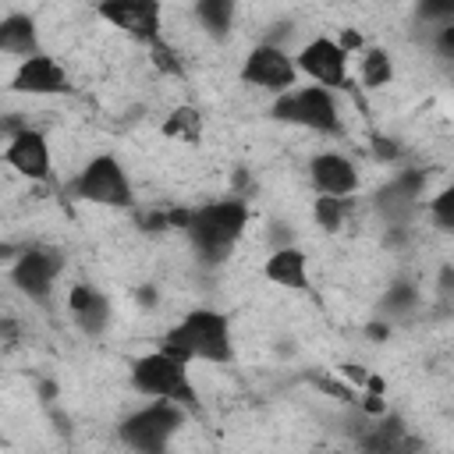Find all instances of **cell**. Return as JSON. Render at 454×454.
I'll return each mask as SVG.
<instances>
[{
  "instance_id": "obj_1",
  "label": "cell",
  "mask_w": 454,
  "mask_h": 454,
  "mask_svg": "<svg viewBox=\"0 0 454 454\" xmlns=\"http://www.w3.org/2000/svg\"><path fill=\"white\" fill-rule=\"evenodd\" d=\"M160 351L181 358V362H206V365H223L234 355L231 340V319L227 312L216 309H192L184 312L160 340Z\"/></svg>"
},
{
  "instance_id": "obj_2",
  "label": "cell",
  "mask_w": 454,
  "mask_h": 454,
  "mask_svg": "<svg viewBox=\"0 0 454 454\" xmlns=\"http://www.w3.org/2000/svg\"><path fill=\"white\" fill-rule=\"evenodd\" d=\"M248 216L252 213L241 199H216V202L188 209L181 231L188 234V241L202 262H223L245 238Z\"/></svg>"
},
{
  "instance_id": "obj_3",
  "label": "cell",
  "mask_w": 454,
  "mask_h": 454,
  "mask_svg": "<svg viewBox=\"0 0 454 454\" xmlns=\"http://www.w3.org/2000/svg\"><path fill=\"white\" fill-rule=\"evenodd\" d=\"M67 192L78 202H92V206H106V209H131L135 206L131 177H128L124 163L110 153H99V156L85 160L78 167V174L71 177Z\"/></svg>"
},
{
  "instance_id": "obj_4",
  "label": "cell",
  "mask_w": 454,
  "mask_h": 454,
  "mask_svg": "<svg viewBox=\"0 0 454 454\" xmlns=\"http://www.w3.org/2000/svg\"><path fill=\"white\" fill-rule=\"evenodd\" d=\"M131 387L153 401H170V404H195L199 394L188 376V362L167 355V351H149L131 362Z\"/></svg>"
},
{
  "instance_id": "obj_5",
  "label": "cell",
  "mask_w": 454,
  "mask_h": 454,
  "mask_svg": "<svg viewBox=\"0 0 454 454\" xmlns=\"http://www.w3.org/2000/svg\"><path fill=\"white\" fill-rule=\"evenodd\" d=\"M273 117L316 135H340L344 121H340V106L333 99L330 89L319 85H301V89H287L284 96L273 99Z\"/></svg>"
},
{
  "instance_id": "obj_6",
  "label": "cell",
  "mask_w": 454,
  "mask_h": 454,
  "mask_svg": "<svg viewBox=\"0 0 454 454\" xmlns=\"http://www.w3.org/2000/svg\"><path fill=\"white\" fill-rule=\"evenodd\" d=\"M184 422V411L181 404H170V401H149L145 408L131 411L121 426H117V436L121 443L131 450V454H167L174 433L181 429Z\"/></svg>"
},
{
  "instance_id": "obj_7",
  "label": "cell",
  "mask_w": 454,
  "mask_h": 454,
  "mask_svg": "<svg viewBox=\"0 0 454 454\" xmlns=\"http://www.w3.org/2000/svg\"><path fill=\"white\" fill-rule=\"evenodd\" d=\"M294 78H298V67H294V57L277 46V43H259L245 53V64H241V82L245 85H255L262 92H273V96H284L287 89H294Z\"/></svg>"
},
{
  "instance_id": "obj_8",
  "label": "cell",
  "mask_w": 454,
  "mask_h": 454,
  "mask_svg": "<svg viewBox=\"0 0 454 454\" xmlns=\"http://www.w3.org/2000/svg\"><path fill=\"white\" fill-rule=\"evenodd\" d=\"M11 92L46 99V96H67V92H74V85H71L67 67L57 57L32 53V57L18 60V67L11 71Z\"/></svg>"
},
{
  "instance_id": "obj_9",
  "label": "cell",
  "mask_w": 454,
  "mask_h": 454,
  "mask_svg": "<svg viewBox=\"0 0 454 454\" xmlns=\"http://www.w3.org/2000/svg\"><path fill=\"white\" fill-rule=\"evenodd\" d=\"M99 18L106 25H114L117 32H124L128 39L153 46L156 39H163V7L153 0H114V4H99Z\"/></svg>"
},
{
  "instance_id": "obj_10",
  "label": "cell",
  "mask_w": 454,
  "mask_h": 454,
  "mask_svg": "<svg viewBox=\"0 0 454 454\" xmlns=\"http://www.w3.org/2000/svg\"><path fill=\"white\" fill-rule=\"evenodd\" d=\"M0 160H4L18 177H25V181H50V174H53V149H50V138H46L39 128H25V124H21V128L7 138Z\"/></svg>"
},
{
  "instance_id": "obj_11",
  "label": "cell",
  "mask_w": 454,
  "mask_h": 454,
  "mask_svg": "<svg viewBox=\"0 0 454 454\" xmlns=\"http://www.w3.org/2000/svg\"><path fill=\"white\" fill-rule=\"evenodd\" d=\"M60 277V252L53 248H25L11 262V284L28 301H46Z\"/></svg>"
},
{
  "instance_id": "obj_12",
  "label": "cell",
  "mask_w": 454,
  "mask_h": 454,
  "mask_svg": "<svg viewBox=\"0 0 454 454\" xmlns=\"http://www.w3.org/2000/svg\"><path fill=\"white\" fill-rule=\"evenodd\" d=\"M294 67L301 74H309L319 89L348 85V50L330 35H316L312 43H305L294 57Z\"/></svg>"
},
{
  "instance_id": "obj_13",
  "label": "cell",
  "mask_w": 454,
  "mask_h": 454,
  "mask_svg": "<svg viewBox=\"0 0 454 454\" xmlns=\"http://www.w3.org/2000/svg\"><path fill=\"white\" fill-rule=\"evenodd\" d=\"M309 177H312L316 192L330 195V199H351L362 181L355 160L344 153H316L309 163Z\"/></svg>"
},
{
  "instance_id": "obj_14",
  "label": "cell",
  "mask_w": 454,
  "mask_h": 454,
  "mask_svg": "<svg viewBox=\"0 0 454 454\" xmlns=\"http://www.w3.org/2000/svg\"><path fill=\"white\" fill-rule=\"evenodd\" d=\"M262 277L277 287H287V291H305L309 287V255L294 245H280L266 255L262 262Z\"/></svg>"
},
{
  "instance_id": "obj_15",
  "label": "cell",
  "mask_w": 454,
  "mask_h": 454,
  "mask_svg": "<svg viewBox=\"0 0 454 454\" xmlns=\"http://www.w3.org/2000/svg\"><path fill=\"white\" fill-rule=\"evenodd\" d=\"M67 312L85 333H103L110 323V301L92 284H74L67 291Z\"/></svg>"
},
{
  "instance_id": "obj_16",
  "label": "cell",
  "mask_w": 454,
  "mask_h": 454,
  "mask_svg": "<svg viewBox=\"0 0 454 454\" xmlns=\"http://www.w3.org/2000/svg\"><path fill=\"white\" fill-rule=\"evenodd\" d=\"M39 53V28L28 14H4L0 18V57H32Z\"/></svg>"
},
{
  "instance_id": "obj_17",
  "label": "cell",
  "mask_w": 454,
  "mask_h": 454,
  "mask_svg": "<svg viewBox=\"0 0 454 454\" xmlns=\"http://www.w3.org/2000/svg\"><path fill=\"white\" fill-rule=\"evenodd\" d=\"M163 135L167 138H177V142H199L202 138V114L195 106L170 110V117L163 121Z\"/></svg>"
},
{
  "instance_id": "obj_18",
  "label": "cell",
  "mask_w": 454,
  "mask_h": 454,
  "mask_svg": "<svg viewBox=\"0 0 454 454\" xmlns=\"http://www.w3.org/2000/svg\"><path fill=\"white\" fill-rule=\"evenodd\" d=\"M195 18L202 21V28L209 35H227L231 21H234V4L231 0H199L195 4Z\"/></svg>"
},
{
  "instance_id": "obj_19",
  "label": "cell",
  "mask_w": 454,
  "mask_h": 454,
  "mask_svg": "<svg viewBox=\"0 0 454 454\" xmlns=\"http://www.w3.org/2000/svg\"><path fill=\"white\" fill-rule=\"evenodd\" d=\"M358 74H362V85L365 89H383L390 78H394V64H390V53L387 50H365L362 53V64H358Z\"/></svg>"
},
{
  "instance_id": "obj_20",
  "label": "cell",
  "mask_w": 454,
  "mask_h": 454,
  "mask_svg": "<svg viewBox=\"0 0 454 454\" xmlns=\"http://www.w3.org/2000/svg\"><path fill=\"white\" fill-rule=\"evenodd\" d=\"M348 206L351 199H330V195H316L312 199V220L323 231H340L348 227Z\"/></svg>"
},
{
  "instance_id": "obj_21",
  "label": "cell",
  "mask_w": 454,
  "mask_h": 454,
  "mask_svg": "<svg viewBox=\"0 0 454 454\" xmlns=\"http://www.w3.org/2000/svg\"><path fill=\"white\" fill-rule=\"evenodd\" d=\"M149 64H153L160 74H167V78H181V71H184L177 46L167 43V39H156V43L149 46Z\"/></svg>"
},
{
  "instance_id": "obj_22",
  "label": "cell",
  "mask_w": 454,
  "mask_h": 454,
  "mask_svg": "<svg viewBox=\"0 0 454 454\" xmlns=\"http://www.w3.org/2000/svg\"><path fill=\"white\" fill-rule=\"evenodd\" d=\"M429 213H433V220H436L440 231H450L454 227V192L443 188L436 199H429Z\"/></svg>"
},
{
  "instance_id": "obj_23",
  "label": "cell",
  "mask_w": 454,
  "mask_h": 454,
  "mask_svg": "<svg viewBox=\"0 0 454 454\" xmlns=\"http://www.w3.org/2000/svg\"><path fill=\"white\" fill-rule=\"evenodd\" d=\"M319 454H358V450H348V447H330V450H319Z\"/></svg>"
}]
</instances>
